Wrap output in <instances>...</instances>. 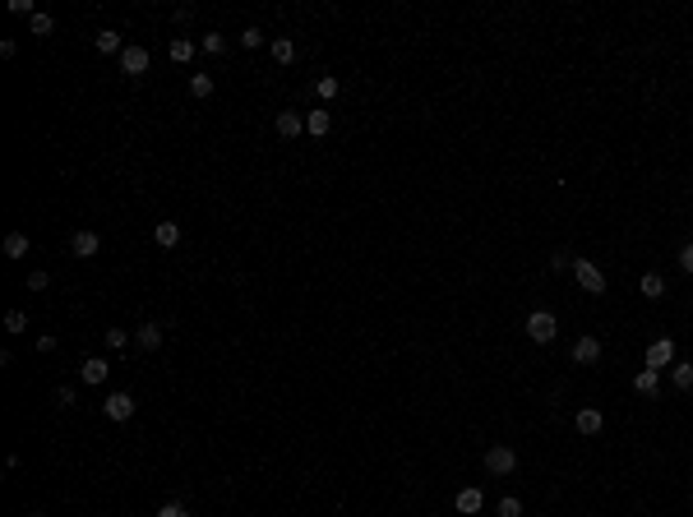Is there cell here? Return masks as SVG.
I'll return each instance as SVG.
<instances>
[{
  "mask_svg": "<svg viewBox=\"0 0 693 517\" xmlns=\"http://www.w3.org/2000/svg\"><path fill=\"white\" fill-rule=\"evenodd\" d=\"M28 28H32V37H51V28H56V23H51V14H42V10H37V14L28 19Z\"/></svg>",
  "mask_w": 693,
  "mask_h": 517,
  "instance_id": "d4e9b609",
  "label": "cell"
},
{
  "mask_svg": "<svg viewBox=\"0 0 693 517\" xmlns=\"http://www.w3.org/2000/svg\"><path fill=\"white\" fill-rule=\"evenodd\" d=\"M314 92H319V102H323V107H328V102H333V97H338V92H342V83H338V79H333V74H323L319 83H314Z\"/></svg>",
  "mask_w": 693,
  "mask_h": 517,
  "instance_id": "603a6c76",
  "label": "cell"
},
{
  "mask_svg": "<svg viewBox=\"0 0 693 517\" xmlns=\"http://www.w3.org/2000/svg\"><path fill=\"white\" fill-rule=\"evenodd\" d=\"M499 517H523V499L504 494V499H499Z\"/></svg>",
  "mask_w": 693,
  "mask_h": 517,
  "instance_id": "83f0119b",
  "label": "cell"
},
{
  "mask_svg": "<svg viewBox=\"0 0 693 517\" xmlns=\"http://www.w3.org/2000/svg\"><path fill=\"white\" fill-rule=\"evenodd\" d=\"M550 268H554V273H564V268H573V254H564V250H559V254L550 258Z\"/></svg>",
  "mask_w": 693,
  "mask_h": 517,
  "instance_id": "d590c367",
  "label": "cell"
},
{
  "mask_svg": "<svg viewBox=\"0 0 693 517\" xmlns=\"http://www.w3.org/2000/svg\"><path fill=\"white\" fill-rule=\"evenodd\" d=\"M268 51H273L277 65H292V61H296V42H292V37H273V42H268Z\"/></svg>",
  "mask_w": 693,
  "mask_h": 517,
  "instance_id": "e0dca14e",
  "label": "cell"
},
{
  "mask_svg": "<svg viewBox=\"0 0 693 517\" xmlns=\"http://www.w3.org/2000/svg\"><path fill=\"white\" fill-rule=\"evenodd\" d=\"M573 425H578V434H601V425H605V416H601L596 407H578V416H573Z\"/></svg>",
  "mask_w": 693,
  "mask_h": 517,
  "instance_id": "8fae6325",
  "label": "cell"
},
{
  "mask_svg": "<svg viewBox=\"0 0 693 517\" xmlns=\"http://www.w3.org/2000/svg\"><path fill=\"white\" fill-rule=\"evenodd\" d=\"M74 402H79V388H70V383H61V388H56V407H65V411H70V407H74Z\"/></svg>",
  "mask_w": 693,
  "mask_h": 517,
  "instance_id": "4316f807",
  "label": "cell"
},
{
  "mask_svg": "<svg viewBox=\"0 0 693 517\" xmlns=\"http://www.w3.org/2000/svg\"><path fill=\"white\" fill-rule=\"evenodd\" d=\"M573 277L583 282V291H592V296H605V273H601L592 258H573Z\"/></svg>",
  "mask_w": 693,
  "mask_h": 517,
  "instance_id": "7a4b0ae2",
  "label": "cell"
},
{
  "mask_svg": "<svg viewBox=\"0 0 693 517\" xmlns=\"http://www.w3.org/2000/svg\"><path fill=\"white\" fill-rule=\"evenodd\" d=\"M643 361H647V369H670L675 365V342H670V337H656V342L647 347Z\"/></svg>",
  "mask_w": 693,
  "mask_h": 517,
  "instance_id": "5b68a950",
  "label": "cell"
},
{
  "mask_svg": "<svg viewBox=\"0 0 693 517\" xmlns=\"http://www.w3.org/2000/svg\"><path fill=\"white\" fill-rule=\"evenodd\" d=\"M328 130H333V116H328V111H310V116H305V134H314V139H323V134H328Z\"/></svg>",
  "mask_w": 693,
  "mask_h": 517,
  "instance_id": "2e32d148",
  "label": "cell"
},
{
  "mask_svg": "<svg viewBox=\"0 0 693 517\" xmlns=\"http://www.w3.org/2000/svg\"><path fill=\"white\" fill-rule=\"evenodd\" d=\"M70 250H74V258H92L97 250H102V236H97V231H74Z\"/></svg>",
  "mask_w": 693,
  "mask_h": 517,
  "instance_id": "9c48e42d",
  "label": "cell"
},
{
  "mask_svg": "<svg viewBox=\"0 0 693 517\" xmlns=\"http://www.w3.org/2000/svg\"><path fill=\"white\" fill-rule=\"evenodd\" d=\"M273 130H277L282 139H296V134H305V116H296V111H277Z\"/></svg>",
  "mask_w": 693,
  "mask_h": 517,
  "instance_id": "30bf717a",
  "label": "cell"
},
{
  "mask_svg": "<svg viewBox=\"0 0 693 517\" xmlns=\"http://www.w3.org/2000/svg\"><path fill=\"white\" fill-rule=\"evenodd\" d=\"M670 383H675L679 393H689V388H693V365H689V361H675V365H670Z\"/></svg>",
  "mask_w": 693,
  "mask_h": 517,
  "instance_id": "ac0fdd59",
  "label": "cell"
},
{
  "mask_svg": "<svg viewBox=\"0 0 693 517\" xmlns=\"http://www.w3.org/2000/svg\"><path fill=\"white\" fill-rule=\"evenodd\" d=\"M107 347H111V351H125V347H130V333H125V328H111V333H107Z\"/></svg>",
  "mask_w": 693,
  "mask_h": 517,
  "instance_id": "4dcf8cb0",
  "label": "cell"
},
{
  "mask_svg": "<svg viewBox=\"0 0 693 517\" xmlns=\"http://www.w3.org/2000/svg\"><path fill=\"white\" fill-rule=\"evenodd\" d=\"M10 14H19V19H23V14H37V10H32V0H10Z\"/></svg>",
  "mask_w": 693,
  "mask_h": 517,
  "instance_id": "836d02e7",
  "label": "cell"
},
{
  "mask_svg": "<svg viewBox=\"0 0 693 517\" xmlns=\"http://www.w3.org/2000/svg\"><path fill=\"white\" fill-rule=\"evenodd\" d=\"M5 328H10V333H23V328H28V314H23V310H10V314H5Z\"/></svg>",
  "mask_w": 693,
  "mask_h": 517,
  "instance_id": "f546056e",
  "label": "cell"
},
{
  "mask_svg": "<svg viewBox=\"0 0 693 517\" xmlns=\"http://www.w3.org/2000/svg\"><path fill=\"white\" fill-rule=\"evenodd\" d=\"M153 241L162 245V250H176V245H181V222H157V227H153Z\"/></svg>",
  "mask_w": 693,
  "mask_h": 517,
  "instance_id": "4fadbf2b",
  "label": "cell"
},
{
  "mask_svg": "<svg viewBox=\"0 0 693 517\" xmlns=\"http://www.w3.org/2000/svg\"><path fill=\"white\" fill-rule=\"evenodd\" d=\"M194 51H199V46L190 42V37H171V61H176V65H190V61H194Z\"/></svg>",
  "mask_w": 693,
  "mask_h": 517,
  "instance_id": "d6986e66",
  "label": "cell"
},
{
  "mask_svg": "<svg viewBox=\"0 0 693 517\" xmlns=\"http://www.w3.org/2000/svg\"><path fill=\"white\" fill-rule=\"evenodd\" d=\"M679 268H684V273H693V241L679 245Z\"/></svg>",
  "mask_w": 693,
  "mask_h": 517,
  "instance_id": "e575fe53",
  "label": "cell"
},
{
  "mask_svg": "<svg viewBox=\"0 0 693 517\" xmlns=\"http://www.w3.org/2000/svg\"><path fill=\"white\" fill-rule=\"evenodd\" d=\"M23 517H42V513H23Z\"/></svg>",
  "mask_w": 693,
  "mask_h": 517,
  "instance_id": "8d00e7d4",
  "label": "cell"
},
{
  "mask_svg": "<svg viewBox=\"0 0 693 517\" xmlns=\"http://www.w3.org/2000/svg\"><path fill=\"white\" fill-rule=\"evenodd\" d=\"M236 42L245 46V51H259V46H263V32H259V28H245L241 37H236Z\"/></svg>",
  "mask_w": 693,
  "mask_h": 517,
  "instance_id": "f1b7e54d",
  "label": "cell"
},
{
  "mask_svg": "<svg viewBox=\"0 0 693 517\" xmlns=\"http://www.w3.org/2000/svg\"><path fill=\"white\" fill-rule=\"evenodd\" d=\"M199 51L203 56H222V51H227V37H222V32H208V37H199Z\"/></svg>",
  "mask_w": 693,
  "mask_h": 517,
  "instance_id": "cb8c5ba5",
  "label": "cell"
},
{
  "mask_svg": "<svg viewBox=\"0 0 693 517\" xmlns=\"http://www.w3.org/2000/svg\"><path fill=\"white\" fill-rule=\"evenodd\" d=\"M638 287H643V296L661 301V296H665V277H661V273H643V282H638Z\"/></svg>",
  "mask_w": 693,
  "mask_h": 517,
  "instance_id": "7402d4cb",
  "label": "cell"
},
{
  "mask_svg": "<svg viewBox=\"0 0 693 517\" xmlns=\"http://www.w3.org/2000/svg\"><path fill=\"white\" fill-rule=\"evenodd\" d=\"M92 46H97L102 56H121V51H125L121 32H111V28H102V32H97V37H92Z\"/></svg>",
  "mask_w": 693,
  "mask_h": 517,
  "instance_id": "5bb4252c",
  "label": "cell"
},
{
  "mask_svg": "<svg viewBox=\"0 0 693 517\" xmlns=\"http://www.w3.org/2000/svg\"><path fill=\"white\" fill-rule=\"evenodd\" d=\"M453 508H458V513H467V517H476L481 508H485V494H481L476 485H472V489H458V499H453Z\"/></svg>",
  "mask_w": 693,
  "mask_h": 517,
  "instance_id": "7c38bea8",
  "label": "cell"
},
{
  "mask_svg": "<svg viewBox=\"0 0 693 517\" xmlns=\"http://www.w3.org/2000/svg\"><path fill=\"white\" fill-rule=\"evenodd\" d=\"M121 74H130V79H143V74H148V51H143V46L125 42V51H121Z\"/></svg>",
  "mask_w": 693,
  "mask_h": 517,
  "instance_id": "277c9868",
  "label": "cell"
},
{
  "mask_svg": "<svg viewBox=\"0 0 693 517\" xmlns=\"http://www.w3.org/2000/svg\"><path fill=\"white\" fill-rule=\"evenodd\" d=\"M554 333H559V323H554L550 310H536V314H527V337H532L536 347H550Z\"/></svg>",
  "mask_w": 693,
  "mask_h": 517,
  "instance_id": "6da1fadb",
  "label": "cell"
},
{
  "mask_svg": "<svg viewBox=\"0 0 693 517\" xmlns=\"http://www.w3.org/2000/svg\"><path fill=\"white\" fill-rule=\"evenodd\" d=\"M513 467H518V453H513L508 443H490V448H485V472L490 476H508Z\"/></svg>",
  "mask_w": 693,
  "mask_h": 517,
  "instance_id": "3957f363",
  "label": "cell"
},
{
  "mask_svg": "<svg viewBox=\"0 0 693 517\" xmlns=\"http://www.w3.org/2000/svg\"><path fill=\"white\" fill-rule=\"evenodd\" d=\"M190 92L194 97H213V74H190Z\"/></svg>",
  "mask_w": 693,
  "mask_h": 517,
  "instance_id": "484cf974",
  "label": "cell"
},
{
  "mask_svg": "<svg viewBox=\"0 0 693 517\" xmlns=\"http://www.w3.org/2000/svg\"><path fill=\"white\" fill-rule=\"evenodd\" d=\"M23 254H28V236H23V231H10V236H5V258H23Z\"/></svg>",
  "mask_w": 693,
  "mask_h": 517,
  "instance_id": "44dd1931",
  "label": "cell"
},
{
  "mask_svg": "<svg viewBox=\"0 0 693 517\" xmlns=\"http://www.w3.org/2000/svg\"><path fill=\"white\" fill-rule=\"evenodd\" d=\"M656 383H661V369H638V379H633V388L643 397H652L656 393Z\"/></svg>",
  "mask_w": 693,
  "mask_h": 517,
  "instance_id": "ffe728a7",
  "label": "cell"
},
{
  "mask_svg": "<svg viewBox=\"0 0 693 517\" xmlns=\"http://www.w3.org/2000/svg\"><path fill=\"white\" fill-rule=\"evenodd\" d=\"M107 374H111V365L102 361V356H88V361L79 365V383H92V388H97V383L107 379Z\"/></svg>",
  "mask_w": 693,
  "mask_h": 517,
  "instance_id": "ba28073f",
  "label": "cell"
},
{
  "mask_svg": "<svg viewBox=\"0 0 693 517\" xmlns=\"http://www.w3.org/2000/svg\"><path fill=\"white\" fill-rule=\"evenodd\" d=\"M102 411H107V420H116V425H125V420L134 416V397H130V393H107V402H102Z\"/></svg>",
  "mask_w": 693,
  "mask_h": 517,
  "instance_id": "8992f818",
  "label": "cell"
},
{
  "mask_svg": "<svg viewBox=\"0 0 693 517\" xmlns=\"http://www.w3.org/2000/svg\"><path fill=\"white\" fill-rule=\"evenodd\" d=\"M134 342H139L143 351H157V347H162V323H139Z\"/></svg>",
  "mask_w": 693,
  "mask_h": 517,
  "instance_id": "9a60e30c",
  "label": "cell"
},
{
  "mask_svg": "<svg viewBox=\"0 0 693 517\" xmlns=\"http://www.w3.org/2000/svg\"><path fill=\"white\" fill-rule=\"evenodd\" d=\"M46 282H51L46 268H32V273H28V291H46Z\"/></svg>",
  "mask_w": 693,
  "mask_h": 517,
  "instance_id": "1f68e13d",
  "label": "cell"
},
{
  "mask_svg": "<svg viewBox=\"0 0 693 517\" xmlns=\"http://www.w3.org/2000/svg\"><path fill=\"white\" fill-rule=\"evenodd\" d=\"M573 361H578V365H596L601 361V337L583 333L578 342H573Z\"/></svg>",
  "mask_w": 693,
  "mask_h": 517,
  "instance_id": "52a82bcc",
  "label": "cell"
},
{
  "mask_svg": "<svg viewBox=\"0 0 693 517\" xmlns=\"http://www.w3.org/2000/svg\"><path fill=\"white\" fill-rule=\"evenodd\" d=\"M157 517H190V508H185V503H162Z\"/></svg>",
  "mask_w": 693,
  "mask_h": 517,
  "instance_id": "d6a6232c",
  "label": "cell"
}]
</instances>
